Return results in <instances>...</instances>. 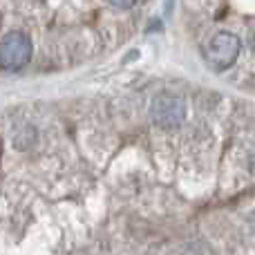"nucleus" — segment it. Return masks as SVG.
Instances as JSON below:
<instances>
[{
  "label": "nucleus",
  "instance_id": "obj_1",
  "mask_svg": "<svg viewBox=\"0 0 255 255\" xmlns=\"http://www.w3.org/2000/svg\"><path fill=\"white\" fill-rule=\"evenodd\" d=\"M240 54V38L231 31H220L206 47V63L213 72H224L235 63Z\"/></svg>",
  "mask_w": 255,
  "mask_h": 255
},
{
  "label": "nucleus",
  "instance_id": "obj_4",
  "mask_svg": "<svg viewBox=\"0 0 255 255\" xmlns=\"http://www.w3.org/2000/svg\"><path fill=\"white\" fill-rule=\"evenodd\" d=\"M253 52H255V38H253Z\"/></svg>",
  "mask_w": 255,
  "mask_h": 255
},
{
  "label": "nucleus",
  "instance_id": "obj_2",
  "mask_svg": "<svg viewBox=\"0 0 255 255\" xmlns=\"http://www.w3.org/2000/svg\"><path fill=\"white\" fill-rule=\"evenodd\" d=\"M150 117L159 128L163 130H172V128L181 126L186 121V103L181 97L170 92L159 94L152 101V108H150Z\"/></svg>",
  "mask_w": 255,
  "mask_h": 255
},
{
  "label": "nucleus",
  "instance_id": "obj_3",
  "mask_svg": "<svg viewBox=\"0 0 255 255\" xmlns=\"http://www.w3.org/2000/svg\"><path fill=\"white\" fill-rule=\"evenodd\" d=\"M31 56V40L22 31H11L0 40V67L16 72L27 65Z\"/></svg>",
  "mask_w": 255,
  "mask_h": 255
}]
</instances>
